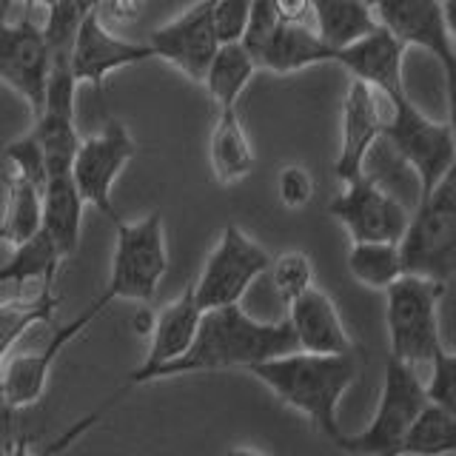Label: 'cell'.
Here are the masks:
<instances>
[{
  "mask_svg": "<svg viewBox=\"0 0 456 456\" xmlns=\"http://www.w3.org/2000/svg\"><path fill=\"white\" fill-rule=\"evenodd\" d=\"M268 263L271 254L260 242H254L237 223H228L220 240L214 242L200 277L191 282L197 305L206 311L240 303L254 285V280L268 271Z\"/></svg>",
  "mask_w": 456,
  "mask_h": 456,
  "instance_id": "8",
  "label": "cell"
},
{
  "mask_svg": "<svg viewBox=\"0 0 456 456\" xmlns=\"http://www.w3.org/2000/svg\"><path fill=\"white\" fill-rule=\"evenodd\" d=\"M146 43L154 57L177 66L185 77L200 83L206 75L208 61L220 46L211 23V0H197L191 9L177 14L175 20L154 28Z\"/></svg>",
  "mask_w": 456,
  "mask_h": 456,
  "instance_id": "16",
  "label": "cell"
},
{
  "mask_svg": "<svg viewBox=\"0 0 456 456\" xmlns=\"http://www.w3.org/2000/svg\"><path fill=\"white\" fill-rule=\"evenodd\" d=\"M154 61V54L149 49V43H132L118 37L109 28V23L100 20V14L92 9L83 14V20L75 28L69 46V69L71 77L80 83H89L97 94H103L106 77L111 71L137 66Z\"/></svg>",
  "mask_w": 456,
  "mask_h": 456,
  "instance_id": "13",
  "label": "cell"
},
{
  "mask_svg": "<svg viewBox=\"0 0 456 456\" xmlns=\"http://www.w3.org/2000/svg\"><path fill=\"white\" fill-rule=\"evenodd\" d=\"M280 26V14L274 9L271 0H251V12H248V20L246 28H242V49H246L254 63H256V54L263 52V46L268 43V37L274 35V28Z\"/></svg>",
  "mask_w": 456,
  "mask_h": 456,
  "instance_id": "33",
  "label": "cell"
},
{
  "mask_svg": "<svg viewBox=\"0 0 456 456\" xmlns=\"http://www.w3.org/2000/svg\"><path fill=\"white\" fill-rule=\"evenodd\" d=\"M456 451V411L442 408L436 403H425L422 411L408 425L405 436L399 439L396 453H419V456H439Z\"/></svg>",
  "mask_w": 456,
  "mask_h": 456,
  "instance_id": "27",
  "label": "cell"
},
{
  "mask_svg": "<svg viewBox=\"0 0 456 456\" xmlns=\"http://www.w3.org/2000/svg\"><path fill=\"white\" fill-rule=\"evenodd\" d=\"M382 137L413 171V177L419 183V197L431 194L436 183L453 171V126L431 120L408 94L396 97L391 118L382 128Z\"/></svg>",
  "mask_w": 456,
  "mask_h": 456,
  "instance_id": "6",
  "label": "cell"
},
{
  "mask_svg": "<svg viewBox=\"0 0 456 456\" xmlns=\"http://www.w3.org/2000/svg\"><path fill=\"white\" fill-rule=\"evenodd\" d=\"M200 314H203V308L197 305L194 285L189 282V285H185V291L177 299H171V303L154 317V325L149 331L146 360H142L132 370V374H128V379H126L128 388H132V385L151 382L157 368L171 362V360H177V356L191 346L197 322H200Z\"/></svg>",
  "mask_w": 456,
  "mask_h": 456,
  "instance_id": "18",
  "label": "cell"
},
{
  "mask_svg": "<svg viewBox=\"0 0 456 456\" xmlns=\"http://www.w3.org/2000/svg\"><path fill=\"white\" fill-rule=\"evenodd\" d=\"M328 211L342 228H348L351 242H399L408 225V206L365 171L346 183V191L331 200Z\"/></svg>",
  "mask_w": 456,
  "mask_h": 456,
  "instance_id": "11",
  "label": "cell"
},
{
  "mask_svg": "<svg viewBox=\"0 0 456 456\" xmlns=\"http://www.w3.org/2000/svg\"><path fill=\"white\" fill-rule=\"evenodd\" d=\"M280 20L289 23H311V0H271Z\"/></svg>",
  "mask_w": 456,
  "mask_h": 456,
  "instance_id": "37",
  "label": "cell"
},
{
  "mask_svg": "<svg viewBox=\"0 0 456 456\" xmlns=\"http://www.w3.org/2000/svg\"><path fill=\"white\" fill-rule=\"evenodd\" d=\"M14 4H20V6L28 9V12H32V9H40L43 14H46V12L57 4V0H0V18H6L9 9H12Z\"/></svg>",
  "mask_w": 456,
  "mask_h": 456,
  "instance_id": "38",
  "label": "cell"
},
{
  "mask_svg": "<svg viewBox=\"0 0 456 456\" xmlns=\"http://www.w3.org/2000/svg\"><path fill=\"white\" fill-rule=\"evenodd\" d=\"M428 365H431V379L422 385L428 403L456 411V354L448 346H442Z\"/></svg>",
  "mask_w": 456,
  "mask_h": 456,
  "instance_id": "32",
  "label": "cell"
},
{
  "mask_svg": "<svg viewBox=\"0 0 456 456\" xmlns=\"http://www.w3.org/2000/svg\"><path fill=\"white\" fill-rule=\"evenodd\" d=\"M379 20L365 0H311V26L334 52L368 35Z\"/></svg>",
  "mask_w": 456,
  "mask_h": 456,
  "instance_id": "24",
  "label": "cell"
},
{
  "mask_svg": "<svg viewBox=\"0 0 456 456\" xmlns=\"http://www.w3.org/2000/svg\"><path fill=\"white\" fill-rule=\"evenodd\" d=\"M403 271L413 277L451 282L456 271V180L445 175L431 194L417 200L399 237Z\"/></svg>",
  "mask_w": 456,
  "mask_h": 456,
  "instance_id": "3",
  "label": "cell"
},
{
  "mask_svg": "<svg viewBox=\"0 0 456 456\" xmlns=\"http://www.w3.org/2000/svg\"><path fill=\"white\" fill-rule=\"evenodd\" d=\"M451 4L445 0H377L374 14L379 26L405 43L434 54L448 75V89L453 80V32H451Z\"/></svg>",
  "mask_w": 456,
  "mask_h": 456,
  "instance_id": "14",
  "label": "cell"
},
{
  "mask_svg": "<svg viewBox=\"0 0 456 456\" xmlns=\"http://www.w3.org/2000/svg\"><path fill=\"white\" fill-rule=\"evenodd\" d=\"M445 4H451V0H445Z\"/></svg>",
  "mask_w": 456,
  "mask_h": 456,
  "instance_id": "41",
  "label": "cell"
},
{
  "mask_svg": "<svg viewBox=\"0 0 456 456\" xmlns=\"http://www.w3.org/2000/svg\"><path fill=\"white\" fill-rule=\"evenodd\" d=\"M103 23H134L146 12V0H100L97 9Z\"/></svg>",
  "mask_w": 456,
  "mask_h": 456,
  "instance_id": "36",
  "label": "cell"
},
{
  "mask_svg": "<svg viewBox=\"0 0 456 456\" xmlns=\"http://www.w3.org/2000/svg\"><path fill=\"white\" fill-rule=\"evenodd\" d=\"M6 177V206L0 214V242L18 246L32 237L43 223V189L18 171L4 168Z\"/></svg>",
  "mask_w": 456,
  "mask_h": 456,
  "instance_id": "25",
  "label": "cell"
},
{
  "mask_svg": "<svg viewBox=\"0 0 456 456\" xmlns=\"http://www.w3.org/2000/svg\"><path fill=\"white\" fill-rule=\"evenodd\" d=\"M348 271L360 285L377 291H385L394 280L405 274L403 260H399V246L396 242H379V240L351 242Z\"/></svg>",
  "mask_w": 456,
  "mask_h": 456,
  "instance_id": "28",
  "label": "cell"
},
{
  "mask_svg": "<svg viewBox=\"0 0 456 456\" xmlns=\"http://www.w3.org/2000/svg\"><path fill=\"white\" fill-rule=\"evenodd\" d=\"M109 299L100 294L92 305H86L77 317H71L66 325L46 339V346L28 354H9L4 368H0V399H4L6 411H20L35 405L37 399L46 394V382L52 374V365L71 339L86 331V325L97 320V314H103Z\"/></svg>",
  "mask_w": 456,
  "mask_h": 456,
  "instance_id": "10",
  "label": "cell"
},
{
  "mask_svg": "<svg viewBox=\"0 0 456 456\" xmlns=\"http://www.w3.org/2000/svg\"><path fill=\"white\" fill-rule=\"evenodd\" d=\"M254 71H256V63H254V57L242 49V43H220L200 83L206 86V92L211 94V100L217 106H237V100L242 89L248 86V80L254 77Z\"/></svg>",
  "mask_w": 456,
  "mask_h": 456,
  "instance_id": "26",
  "label": "cell"
},
{
  "mask_svg": "<svg viewBox=\"0 0 456 456\" xmlns=\"http://www.w3.org/2000/svg\"><path fill=\"white\" fill-rule=\"evenodd\" d=\"M4 160H6V168L18 171V175L37 183L40 189H46V180H49L46 157H43V149H40V142L32 132H28L26 137L12 140L4 149Z\"/></svg>",
  "mask_w": 456,
  "mask_h": 456,
  "instance_id": "31",
  "label": "cell"
},
{
  "mask_svg": "<svg viewBox=\"0 0 456 456\" xmlns=\"http://www.w3.org/2000/svg\"><path fill=\"white\" fill-rule=\"evenodd\" d=\"M289 325L299 351L311 354H351L354 339L342 325L337 305L322 289L311 285L289 303Z\"/></svg>",
  "mask_w": 456,
  "mask_h": 456,
  "instance_id": "20",
  "label": "cell"
},
{
  "mask_svg": "<svg viewBox=\"0 0 456 456\" xmlns=\"http://www.w3.org/2000/svg\"><path fill=\"white\" fill-rule=\"evenodd\" d=\"M118 225V242H114L111 274L103 297L109 299H134V303H151L166 268V234L160 211L146 214L137 223L114 220Z\"/></svg>",
  "mask_w": 456,
  "mask_h": 456,
  "instance_id": "5",
  "label": "cell"
},
{
  "mask_svg": "<svg viewBox=\"0 0 456 456\" xmlns=\"http://www.w3.org/2000/svg\"><path fill=\"white\" fill-rule=\"evenodd\" d=\"M211 171L223 185H234L254 171V149L237 114V106H220L208 137Z\"/></svg>",
  "mask_w": 456,
  "mask_h": 456,
  "instance_id": "22",
  "label": "cell"
},
{
  "mask_svg": "<svg viewBox=\"0 0 456 456\" xmlns=\"http://www.w3.org/2000/svg\"><path fill=\"white\" fill-rule=\"evenodd\" d=\"M277 197L285 208H305L314 200V177L303 166H285L277 177Z\"/></svg>",
  "mask_w": 456,
  "mask_h": 456,
  "instance_id": "35",
  "label": "cell"
},
{
  "mask_svg": "<svg viewBox=\"0 0 456 456\" xmlns=\"http://www.w3.org/2000/svg\"><path fill=\"white\" fill-rule=\"evenodd\" d=\"M396 97L374 89L362 80L351 77L346 103H342V142L334 163V175L339 183H348L362 175L365 157L370 146L379 140L385 123L394 111Z\"/></svg>",
  "mask_w": 456,
  "mask_h": 456,
  "instance_id": "15",
  "label": "cell"
},
{
  "mask_svg": "<svg viewBox=\"0 0 456 456\" xmlns=\"http://www.w3.org/2000/svg\"><path fill=\"white\" fill-rule=\"evenodd\" d=\"M49 63L52 54L43 35V20L37 23L28 14L18 23L0 18V83H6L26 100L32 118H37L43 109Z\"/></svg>",
  "mask_w": 456,
  "mask_h": 456,
  "instance_id": "12",
  "label": "cell"
},
{
  "mask_svg": "<svg viewBox=\"0 0 456 456\" xmlns=\"http://www.w3.org/2000/svg\"><path fill=\"white\" fill-rule=\"evenodd\" d=\"M320 63H334V49L311 23L280 20L274 35L256 54V69H268L274 75H291V71H303Z\"/></svg>",
  "mask_w": 456,
  "mask_h": 456,
  "instance_id": "21",
  "label": "cell"
},
{
  "mask_svg": "<svg viewBox=\"0 0 456 456\" xmlns=\"http://www.w3.org/2000/svg\"><path fill=\"white\" fill-rule=\"evenodd\" d=\"M66 256L57 251L54 240L46 228H37L32 237H26L18 246H12V256L0 265V291L9 297L0 299H26V297H52L54 277L61 271Z\"/></svg>",
  "mask_w": 456,
  "mask_h": 456,
  "instance_id": "19",
  "label": "cell"
},
{
  "mask_svg": "<svg viewBox=\"0 0 456 456\" xmlns=\"http://www.w3.org/2000/svg\"><path fill=\"white\" fill-rule=\"evenodd\" d=\"M280 403L294 408L314 425V431L331 439H342L337 419V405L342 394L356 379V360L351 354H311V351H285L280 356L256 362L248 368Z\"/></svg>",
  "mask_w": 456,
  "mask_h": 456,
  "instance_id": "2",
  "label": "cell"
},
{
  "mask_svg": "<svg viewBox=\"0 0 456 456\" xmlns=\"http://www.w3.org/2000/svg\"><path fill=\"white\" fill-rule=\"evenodd\" d=\"M61 297H37V299H0V368L12 354L14 342L28 334L37 322L52 320Z\"/></svg>",
  "mask_w": 456,
  "mask_h": 456,
  "instance_id": "29",
  "label": "cell"
},
{
  "mask_svg": "<svg viewBox=\"0 0 456 456\" xmlns=\"http://www.w3.org/2000/svg\"><path fill=\"white\" fill-rule=\"evenodd\" d=\"M448 285L425 277L403 274L394 280L385 294V317H388V342L391 356L403 360L408 365H428L434 354L445 346L439 337V299Z\"/></svg>",
  "mask_w": 456,
  "mask_h": 456,
  "instance_id": "4",
  "label": "cell"
},
{
  "mask_svg": "<svg viewBox=\"0 0 456 456\" xmlns=\"http://www.w3.org/2000/svg\"><path fill=\"white\" fill-rule=\"evenodd\" d=\"M268 271H271V285H274L277 297L285 305L314 285V265L305 251L280 254L277 260L268 263Z\"/></svg>",
  "mask_w": 456,
  "mask_h": 456,
  "instance_id": "30",
  "label": "cell"
},
{
  "mask_svg": "<svg viewBox=\"0 0 456 456\" xmlns=\"http://www.w3.org/2000/svg\"><path fill=\"white\" fill-rule=\"evenodd\" d=\"M151 325H154V314H151V311H142L140 317L134 320V331H137V334H146V337H149Z\"/></svg>",
  "mask_w": 456,
  "mask_h": 456,
  "instance_id": "39",
  "label": "cell"
},
{
  "mask_svg": "<svg viewBox=\"0 0 456 456\" xmlns=\"http://www.w3.org/2000/svg\"><path fill=\"white\" fill-rule=\"evenodd\" d=\"M428 403L422 379L417 368L388 356V370H385L382 394L374 411V419L362 434H354L337 442L339 451L360 453V456H394L399 439L405 436L408 425Z\"/></svg>",
  "mask_w": 456,
  "mask_h": 456,
  "instance_id": "7",
  "label": "cell"
},
{
  "mask_svg": "<svg viewBox=\"0 0 456 456\" xmlns=\"http://www.w3.org/2000/svg\"><path fill=\"white\" fill-rule=\"evenodd\" d=\"M405 49H408L405 43H399L388 28L377 23L368 35L337 49L334 63H339L351 77L374 86V89L385 92L388 97H403L405 94V80H403Z\"/></svg>",
  "mask_w": 456,
  "mask_h": 456,
  "instance_id": "17",
  "label": "cell"
},
{
  "mask_svg": "<svg viewBox=\"0 0 456 456\" xmlns=\"http://www.w3.org/2000/svg\"><path fill=\"white\" fill-rule=\"evenodd\" d=\"M251 0H211V23L220 43H240Z\"/></svg>",
  "mask_w": 456,
  "mask_h": 456,
  "instance_id": "34",
  "label": "cell"
},
{
  "mask_svg": "<svg viewBox=\"0 0 456 456\" xmlns=\"http://www.w3.org/2000/svg\"><path fill=\"white\" fill-rule=\"evenodd\" d=\"M365 4H368V6H374V4H377V0H365Z\"/></svg>",
  "mask_w": 456,
  "mask_h": 456,
  "instance_id": "40",
  "label": "cell"
},
{
  "mask_svg": "<svg viewBox=\"0 0 456 456\" xmlns=\"http://www.w3.org/2000/svg\"><path fill=\"white\" fill-rule=\"evenodd\" d=\"M83 197L77 191L71 171L66 175H49L46 189H43V228L54 240L57 251L66 260L80 246V225H83Z\"/></svg>",
  "mask_w": 456,
  "mask_h": 456,
  "instance_id": "23",
  "label": "cell"
},
{
  "mask_svg": "<svg viewBox=\"0 0 456 456\" xmlns=\"http://www.w3.org/2000/svg\"><path fill=\"white\" fill-rule=\"evenodd\" d=\"M137 154V142L120 120H109L103 132L86 137L77 142L75 157H71V180L86 206L106 214L109 220H118V211L111 206L114 180Z\"/></svg>",
  "mask_w": 456,
  "mask_h": 456,
  "instance_id": "9",
  "label": "cell"
},
{
  "mask_svg": "<svg viewBox=\"0 0 456 456\" xmlns=\"http://www.w3.org/2000/svg\"><path fill=\"white\" fill-rule=\"evenodd\" d=\"M297 342L289 320L260 322L251 320L240 303L206 308L200 314L191 346L177 360H171L154 370L151 382L168 377L211 374L225 368H254L256 362L294 351Z\"/></svg>",
  "mask_w": 456,
  "mask_h": 456,
  "instance_id": "1",
  "label": "cell"
}]
</instances>
